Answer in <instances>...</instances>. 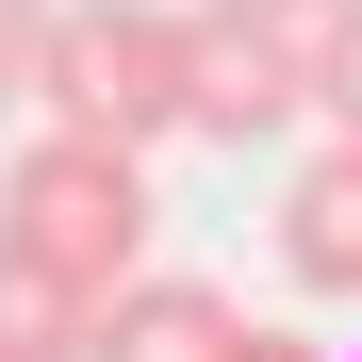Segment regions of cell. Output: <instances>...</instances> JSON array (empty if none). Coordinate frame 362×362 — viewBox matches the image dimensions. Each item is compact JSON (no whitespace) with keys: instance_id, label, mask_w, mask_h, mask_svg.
Segmentation results:
<instances>
[{"instance_id":"1","label":"cell","mask_w":362,"mask_h":362,"mask_svg":"<svg viewBox=\"0 0 362 362\" xmlns=\"http://www.w3.org/2000/svg\"><path fill=\"white\" fill-rule=\"evenodd\" d=\"M0 230L49 264V280H83L99 313L148 280V148H99V132H33L17 165H0Z\"/></svg>"},{"instance_id":"4","label":"cell","mask_w":362,"mask_h":362,"mask_svg":"<svg viewBox=\"0 0 362 362\" xmlns=\"http://www.w3.org/2000/svg\"><path fill=\"white\" fill-rule=\"evenodd\" d=\"M280 280L296 296H362V132H329L280 181Z\"/></svg>"},{"instance_id":"2","label":"cell","mask_w":362,"mask_h":362,"mask_svg":"<svg viewBox=\"0 0 362 362\" xmlns=\"http://www.w3.org/2000/svg\"><path fill=\"white\" fill-rule=\"evenodd\" d=\"M181 33H198V0H66L49 66H33V115L99 132V148H165L181 132Z\"/></svg>"},{"instance_id":"9","label":"cell","mask_w":362,"mask_h":362,"mask_svg":"<svg viewBox=\"0 0 362 362\" xmlns=\"http://www.w3.org/2000/svg\"><path fill=\"white\" fill-rule=\"evenodd\" d=\"M230 17H296V33H313V17H346V0H230Z\"/></svg>"},{"instance_id":"6","label":"cell","mask_w":362,"mask_h":362,"mask_svg":"<svg viewBox=\"0 0 362 362\" xmlns=\"http://www.w3.org/2000/svg\"><path fill=\"white\" fill-rule=\"evenodd\" d=\"M0 362H99V296L49 280L17 230H0Z\"/></svg>"},{"instance_id":"10","label":"cell","mask_w":362,"mask_h":362,"mask_svg":"<svg viewBox=\"0 0 362 362\" xmlns=\"http://www.w3.org/2000/svg\"><path fill=\"white\" fill-rule=\"evenodd\" d=\"M247 362H313V346H280V329H247Z\"/></svg>"},{"instance_id":"7","label":"cell","mask_w":362,"mask_h":362,"mask_svg":"<svg viewBox=\"0 0 362 362\" xmlns=\"http://www.w3.org/2000/svg\"><path fill=\"white\" fill-rule=\"evenodd\" d=\"M313 115H329V132H362V0H346V17H313Z\"/></svg>"},{"instance_id":"3","label":"cell","mask_w":362,"mask_h":362,"mask_svg":"<svg viewBox=\"0 0 362 362\" xmlns=\"http://www.w3.org/2000/svg\"><path fill=\"white\" fill-rule=\"evenodd\" d=\"M296 115H313V33H296V17H230V0H198V33H181V132L280 148Z\"/></svg>"},{"instance_id":"5","label":"cell","mask_w":362,"mask_h":362,"mask_svg":"<svg viewBox=\"0 0 362 362\" xmlns=\"http://www.w3.org/2000/svg\"><path fill=\"white\" fill-rule=\"evenodd\" d=\"M99 362H247V313H230V280H132L99 313Z\"/></svg>"},{"instance_id":"8","label":"cell","mask_w":362,"mask_h":362,"mask_svg":"<svg viewBox=\"0 0 362 362\" xmlns=\"http://www.w3.org/2000/svg\"><path fill=\"white\" fill-rule=\"evenodd\" d=\"M49 17H66V0H0V115L33 99V66H49Z\"/></svg>"}]
</instances>
